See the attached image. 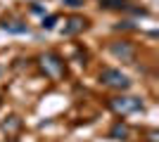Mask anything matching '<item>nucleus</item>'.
<instances>
[{
  "label": "nucleus",
  "mask_w": 159,
  "mask_h": 142,
  "mask_svg": "<svg viewBox=\"0 0 159 142\" xmlns=\"http://www.w3.org/2000/svg\"><path fill=\"white\" fill-rule=\"evenodd\" d=\"M109 52H112L114 57H116V59H121V62H128V64H131V62L135 59V50H133V45H131V43H126V41L112 43Z\"/></svg>",
  "instance_id": "4"
},
{
  "label": "nucleus",
  "mask_w": 159,
  "mask_h": 142,
  "mask_svg": "<svg viewBox=\"0 0 159 142\" xmlns=\"http://www.w3.org/2000/svg\"><path fill=\"white\" fill-rule=\"evenodd\" d=\"M100 78H102V83H105V85H109V88H116V90L131 88V78H128L126 74H121L119 69H105Z\"/></svg>",
  "instance_id": "2"
},
{
  "label": "nucleus",
  "mask_w": 159,
  "mask_h": 142,
  "mask_svg": "<svg viewBox=\"0 0 159 142\" xmlns=\"http://www.w3.org/2000/svg\"><path fill=\"white\" fill-rule=\"evenodd\" d=\"M21 128V118L19 116H10L7 121H2V130H5L7 135H17Z\"/></svg>",
  "instance_id": "6"
},
{
  "label": "nucleus",
  "mask_w": 159,
  "mask_h": 142,
  "mask_svg": "<svg viewBox=\"0 0 159 142\" xmlns=\"http://www.w3.org/2000/svg\"><path fill=\"white\" fill-rule=\"evenodd\" d=\"M40 69H43V74L50 76V78H62V76H64V62L55 52H45L40 57Z\"/></svg>",
  "instance_id": "1"
},
{
  "label": "nucleus",
  "mask_w": 159,
  "mask_h": 142,
  "mask_svg": "<svg viewBox=\"0 0 159 142\" xmlns=\"http://www.w3.org/2000/svg\"><path fill=\"white\" fill-rule=\"evenodd\" d=\"M64 5H69V7H81L83 5V0H62Z\"/></svg>",
  "instance_id": "11"
},
{
  "label": "nucleus",
  "mask_w": 159,
  "mask_h": 142,
  "mask_svg": "<svg viewBox=\"0 0 159 142\" xmlns=\"http://www.w3.org/2000/svg\"><path fill=\"white\" fill-rule=\"evenodd\" d=\"M55 24H57V17H55V14H50V17L43 19V28H55Z\"/></svg>",
  "instance_id": "10"
},
{
  "label": "nucleus",
  "mask_w": 159,
  "mask_h": 142,
  "mask_svg": "<svg viewBox=\"0 0 159 142\" xmlns=\"http://www.w3.org/2000/svg\"><path fill=\"white\" fill-rule=\"evenodd\" d=\"M109 107H112V111H116V114H133V111H140L143 109V104H140L138 97H114V100H109Z\"/></svg>",
  "instance_id": "3"
},
{
  "label": "nucleus",
  "mask_w": 159,
  "mask_h": 142,
  "mask_svg": "<svg viewBox=\"0 0 159 142\" xmlns=\"http://www.w3.org/2000/svg\"><path fill=\"white\" fill-rule=\"evenodd\" d=\"M86 28V19L83 17H69L66 19V26L62 28V33L64 36H76V33H81Z\"/></svg>",
  "instance_id": "5"
},
{
  "label": "nucleus",
  "mask_w": 159,
  "mask_h": 142,
  "mask_svg": "<svg viewBox=\"0 0 159 142\" xmlns=\"http://www.w3.org/2000/svg\"><path fill=\"white\" fill-rule=\"evenodd\" d=\"M102 5L107 10H126V2L124 0H102Z\"/></svg>",
  "instance_id": "9"
},
{
  "label": "nucleus",
  "mask_w": 159,
  "mask_h": 142,
  "mask_svg": "<svg viewBox=\"0 0 159 142\" xmlns=\"http://www.w3.org/2000/svg\"><path fill=\"white\" fill-rule=\"evenodd\" d=\"M109 135H112L114 140H124V137L128 135V126H126V123H114V128H112Z\"/></svg>",
  "instance_id": "8"
},
{
  "label": "nucleus",
  "mask_w": 159,
  "mask_h": 142,
  "mask_svg": "<svg viewBox=\"0 0 159 142\" xmlns=\"http://www.w3.org/2000/svg\"><path fill=\"white\" fill-rule=\"evenodd\" d=\"M2 28L7 33H29V26L24 21H2Z\"/></svg>",
  "instance_id": "7"
}]
</instances>
